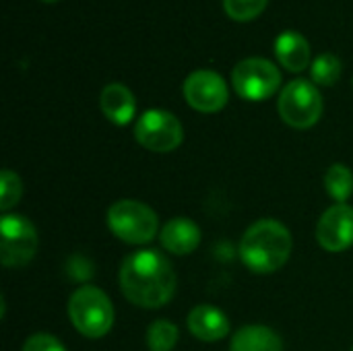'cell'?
Wrapping results in <instances>:
<instances>
[{"mask_svg": "<svg viewBox=\"0 0 353 351\" xmlns=\"http://www.w3.org/2000/svg\"><path fill=\"white\" fill-rule=\"evenodd\" d=\"M176 271L159 250H137L122 261L120 290L124 298L147 310L172 302L176 294Z\"/></svg>", "mask_w": 353, "mask_h": 351, "instance_id": "obj_1", "label": "cell"}, {"mask_svg": "<svg viewBox=\"0 0 353 351\" xmlns=\"http://www.w3.org/2000/svg\"><path fill=\"white\" fill-rule=\"evenodd\" d=\"M292 248V234L281 221L259 219L244 232L240 240V259L248 271L269 275L285 267Z\"/></svg>", "mask_w": 353, "mask_h": 351, "instance_id": "obj_2", "label": "cell"}, {"mask_svg": "<svg viewBox=\"0 0 353 351\" xmlns=\"http://www.w3.org/2000/svg\"><path fill=\"white\" fill-rule=\"evenodd\" d=\"M68 319L83 337L99 339L114 327L112 300L95 285H81L68 300Z\"/></svg>", "mask_w": 353, "mask_h": 351, "instance_id": "obj_3", "label": "cell"}, {"mask_svg": "<svg viewBox=\"0 0 353 351\" xmlns=\"http://www.w3.org/2000/svg\"><path fill=\"white\" fill-rule=\"evenodd\" d=\"M108 228L122 242L143 246L157 236L159 219L149 205L134 199H122L108 209Z\"/></svg>", "mask_w": 353, "mask_h": 351, "instance_id": "obj_4", "label": "cell"}, {"mask_svg": "<svg viewBox=\"0 0 353 351\" xmlns=\"http://www.w3.org/2000/svg\"><path fill=\"white\" fill-rule=\"evenodd\" d=\"M277 112L281 120L292 128H312L323 116V95L312 81L294 79L281 89Z\"/></svg>", "mask_w": 353, "mask_h": 351, "instance_id": "obj_5", "label": "cell"}, {"mask_svg": "<svg viewBox=\"0 0 353 351\" xmlns=\"http://www.w3.org/2000/svg\"><path fill=\"white\" fill-rule=\"evenodd\" d=\"M232 85L242 99L263 101L279 91L281 72L267 58H244L232 70Z\"/></svg>", "mask_w": 353, "mask_h": 351, "instance_id": "obj_6", "label": "cell"}, {"mask_svg": "<svg viewBox=\"0 0 353 351\" xmlns=\"http://www.w3.org/2000/svg\"><path fill=\"white\" fill-rule=\"evenodd\" d=\"M37 252V230L25 215L4 213L0 219V261L6 269L25 267Z\"/></svg>", "mask_w": 353, "mask_h": 351, "instance_id": "obj_7", "label": "cell"}, {"mask_svg": "<svg viewBox=\"0 0 353 351\" xmlns=\"http://www.w3.org/2000/svg\"><path fill=\"white\" fill-rule=\"evenodd\" d=\"M134 139L153 153H170L184 141L182 122L168 110H147L134 124Z\"/></svg>", "mask_w": 353, "mask_h": 351, "instance_id": "obj_8", "label": "cell"}, {"mask_svg": "<svg viewBox=\"0 0 353 351\" xmlns=\"http://www.w3.org/2000/svg\"><path fill=\"white\" fill-rule=\"evenodd\" d=\"M186 103L201 114H215L225 108L230 99V89L225 79L215 70H194L186 77L182 85Z\"/></svg>", "mask_w": 353, "mask_h": 351, "instance_id": "obj_9", "label": "cell"}, {"mask_svg": "<svg viewBox=\"0 0 353 351\" xmlns=\"http://www.w3.org/2000/svg\"><path fill=\"white\" fill-rule=\"evenodd\" d=\"M316 240L327 252H343L353 246V207L347 203L331 205L316 223Z\"/></svg>", "mask_w": 353, "mask_h": 351, "instance_id": "obj_10", "label": "cell"}, {"mask_svg": "<svg viewBox=\"0 0 353 351\" xmlns=\"http://www.w3.org/2000/svg\"><path fill=\"white\" fill-rule=\"evenodd\" d=\"M186 325H188V331L192 333V337H196L205 343L221 341L230 335V319L225 317L223 310H219L211 304L194 306L186 319Z\"/></svg>", "mask_w": 353, "mask_h": 351, "instance_id": "obj_11", "label": "cell"}, {"mask_svg": "<svg viewBox=\"0 0 353 351\" xmlns=\"http://www.w3.org/2000/svg\"><path fill=\"white\" fill-rule=\"evenodd\" d=\"M159 242L168 252L178 254V257H186L199 248L201 228L188 217H174L161 228Z\"/></svg>", "mask_w": 353, "mask_h": 351, "instance_id": "obj_12", "label": "cell"}, {"mask_svg": "<svg viewBox=\"0 0 353 351\" xmlns=\"http://www.w3.org/2000/svg\"><path fill=\"white\" fill-rule=\"evenodd\" d=\"M99 108H101L103 116L112 124L126 126L134 118L137 99H134L132 91L126 85H122V83H110L99 93Z\"/></svg>", "mask_w": 353, "mask_h": 351, "instance_id": "obj_13", "label": "cell"}, {"mask_svg": "<svg viewBox=\"0 0 353 351\" xmlns=\"http://www.w3.org/2000/svg\"><path fill=\"white\" fill-rule=\"evenodd\" d=\"M275 56L290 72H302L310 66V43L298 31H283L275 39Z\"/></svg>", "mask_w": 353, "mask_h": 351, "instance_id": "obj_14", "label": "cell"}, {"mask_svg": "<svg viewBox=\"0 0 353 351\" xmlns=\"http://www.w3.org/2000/svg\"><path fill=\"white\" fill-rule=\"evenodd\" d=\"M230 351H283V341L271 327L246 325L234 333Z\"/></svg>", "mask_w": 353, "mask_h": 351, "instance_id": "obj_15", "label": "cell"}, {"mask_svg": "<svg viewBox=\"0 0 353 351\" xmlns=\"http://www.w3.org/2000/svg\"><path fill=\"white\" fill-rule=\"evenodd\" d=\"M325 188L337 203H345L353 194V172L345 163H333L325 174Z\"/></svg>", "mask_w": 353, "mask_h": 351, "instance_id": "obj_16", "label": "cell"}, {"mask_svg": "<svg viewBox=\"0 0 353 351\" xmlns=\"http://www.w3.org/2000/svg\"><path fill=\"white\" fill-rule=\"evenodd\" d=\"M341 72H343V64L341 60L327 52V54H321L314 58V62L310 64V77H312V83L314 85H321V87H333L339 79H341Z\"/></svg>", "mask_w": 353, "mask_h": 351, "instance_id": "obj_17", "label": "cell"}, {"mask_svg": "<svg viewBox=\"0 0 353 351\" xmlns=\"http://www.w3.org/2000/svg\"><path fill=\"white\" fill-rule=\"evenodd\" d=\"M180 331L172 321H155L147 329V348L149 351H174Z\"/></svg>", "mask_w": 353, "mask_h": 351, "instance_id": "obj_18", "label": "cell"}, {"mask_svg": "<svg viewBox=\"0 0 353 351\" xmlns=\"http://www.w3.org/2000/svg\"><path fill=\"white\" fill-rule=\"evenodd\" d=\"M23 194V184L21 178L12 170H2L0 174V211L8 213Z\"/></svg>", "mask_w": 353, "mask_h": 351, "instance_id": "obj_19", "label": "cell"}, {"mask_svg": "<svg viewBox=\"0 0 353 351\" xmlns=\"http://www.w3.org/2000/svg\"><path fill=\"white\" fill-rule=\"evenodd\" d=\"M267 4L269 0H223L225 14L240 23L256 19L267 8Z\"/></svg>", "mask_w": 353, "mask_h": 351, "instance_id": "obj_20", "label": "cell"}, {"mask_svg": "<svg viewBox=\"0 0 353 351\" xmlns=\"http://www.w3.org/2000/svg\"><path fill=\"white\" fill-rule=\"evenodd\" d=\"M23 351H66V348L50 333H35L25 341Z\"/></svg>", "mask_w": 353, "mask_h": 351, "instance_id": "obj_21", "label": "cell"}, {"mask_svg": "<svg viewBox=\"0 0 353 351\" xmlns=\"http://www.w3.org/2000/svg\"><path fill=\"white\" fill-rule=\"evenodd\" d=\"M43 2H58V0H43Z\"/></svg>", "mask_w": 353, "mask_h": 351, "instance_id": "obj_22", "label": "cell"}, {"mask_svg": "<svg viewBox=\"0 0 353 351\" xmlns=\"http://www.w3.org/2000/svg\"><path fill=\"white\" fill-rule=\"evenodd\" d=\"M352 351H353V350H352Z\"/></svg>", "mask_w": 353, "mask_h": 351, "instance_id": "obj_23", "label": "cell"}]
</instances>
